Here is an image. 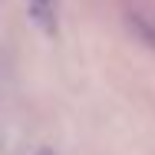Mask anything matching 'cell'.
Returning a JSON list of instances; mask_svg holds the SVG:
<instances>
[{"label":"cell","instance_id":"1","mask_svg":"<svg viewBox=\"0 0 155 155\" xmlns=\"http://www.w3.org/2000/svg\"><path fill=\"white\" fill-rule=\"evenodd\" d=\"M23 3L30 10V20L46 36H56L60 33V7H56V0H23Z\"/></svg>","mask_w":155,"mask_h":155},{"label":"cell","instance_id":"2","mask_svg":"<svg viewBox=\"0 0 155 155\" xmlns=\"http://www.w3.org/2000/svg\"><path fill=\"white\" fill-rule=\"evenodd\" d=\"M129 30L135 33L145 46H152V50H155V23L149 20V17H142V13H129Z\"/></svg>","mask_w":155,"mask_h":155},{"label":"cell","instance_id":"3","mask_svg":"<svg viewBox=\"0 0 155 155\" xmlns=\"http://www.w3.org/2000/svg\"><path fill=\"white\" fill-rule=\"evenodd\" d=\"M33 155H56V152H53V149H46V145H43V149H36V152H33Z\"/></svg>","mask_w":155,"mask_h":155}]
</instances>
